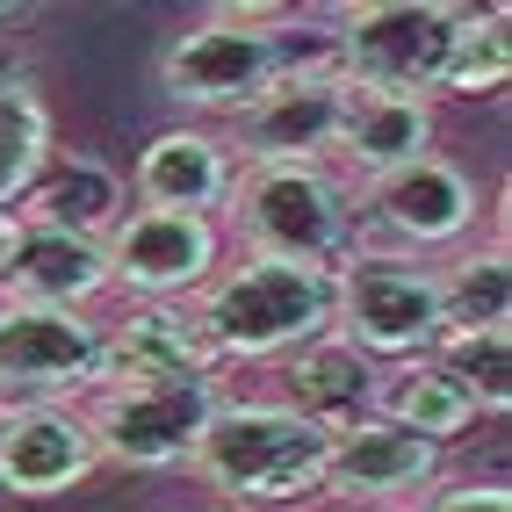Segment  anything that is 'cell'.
I'll use <instances>...</instances> for the list:
<instances>
[{"instance_id": "cell-20", "label": "cell", "mask_w": 512, "mask_h": 512, "mask_svg": "<svg viewBox=\"0 0 512 512\" xmlns=\"http://www.w3.org/2000/svg\"><path fill=\"white\" fill-rule=\"evenodd\" d=\"M375 419H390V426H404V433L433 440V448H448V440H455V433H469L484 412H476V397H469L455 375L426 354V361H397V368H383V390H375Z\"/></svg>"}, {"instance_id": "cell-6", "label": "cell", "mask_w": 512, "mask_h": 512, "mask_svg": "<svg viewBox=\"0 0 512 512\" xmlns=\"http://www.w3.org/2000/svg\"><path fill=\"white\" fill-rule=\"evenodd\" d=\"M476 224H484V188L440 152L354 188V238L361 246H390V253L433 260L448 246H469Z\"/></svg>"}, {"instance_id": "cell-3", "label": "cell", "mask_w": 512, "mask_h": 512, "mask_svg": "<svg viewBox=\"0 0 512 512\" xmlns=\"http://www.w3.org/2000/svg\"><path fill=\"white\" fill-rule=\"evenodd\" d=\"M325 440L303 412H289L282 397H224L210 433L195 448V476L210 491L246 505H296L325 491Z\"/></svg>"}, {"instance_id": "cell-12", "label": "cell", "mask_w": 512, "mask_h": 512, "mask_svg": "<svg viewBox=\"0 0 512 512\" xmlns=\"http://www.w3.org/2000/svg\"><path fill=\"white\" fill-rule=\"evenodd\" d=\"M101 469L80 404H22L0 412V491L8 498H65Z\"/></svg>"}, {"instance_id": "cell-27", "label": "cell", "mask_w": 512, "mask_h": 512, "mask_svg": "<svg viewBox=\"0 0 512 512\" xmlns=\"http://www.w3.org/2000/svg\"><path fill=\"white\" fill-rule=\"evenodd\" d=\"M332 512H375V505H332Z\"/></svg>"}, {"instance_id": "cell-4", "label": "cell", "mask_w": 512, "mask_h": 512, "mask_svg": "<svg viewBox=\"0 0 512 512\" xmlns=\"http://www.w3.org/2000/svg\"><path fill=\"white\" fill-rule=\"evenodd\" d=\"M332 339H347L368 361H426L448 325H440V267L419 253L361 246L332 267Z\"/></svg>"}, {"instance_id": "cell-23", "label": "cell", "mask_w": 512, "mask_h": 512, "mask_svg": "<svg viewBox=\"0 0 512 512\" xmlns=\"http://www.w3.org/2000/svg\"><path fill=\"white\" fill-rule=\"evenodd\" d=\"M505 80H512V37H505V15H498V8H462L448 51H440V73H433V101L498 94Z\"/></svg>"}, {"instance_id": "cell-10", "label": "cell", "mask_w": 512, "mask_h": 512, "mask_svg": "<svg viewBox=\"0 0 512 512\" xmlns=\"http://www.w3.org/2000/svg\"><path fill=\"white\" fill-rule=\"evenodd\" d=\"M109 289L130 303H195V289L224 267L217 217H174V210H123L101 231Z\"/></svg>"}, {"instance_id": "cell-18", "label": "cell", "mask_w": 512, "mask_h": 512, "mask_svg": "<svg viewBox=\"0 0 512 512\" xmlns=\"http://www.w3.org/2000/svg\"><path fill=\"white\" fill-rule=\"evenodd\" d=\"M282 383H289V412H303L318 433H347L361 419H375V390H383V368L368 354H354L347 339H311L303 354L282 361Z\"/></svg>"}, {"instance_id": "cell-11", "label": "cell", "mask_w": 512, "mask_h": 512, "mask_svg": "<svg viewBox=\"0 0 512 512\" xmlns=\"http://www.w3.org/2000/svg\"><path fill=\"white\" fill-rule=\"evenodd\" d=\"M339 123H347V80L332 65H296L231 123L238 166H332Z\"/></svg>"}, {"instance_id": "cell-25", "label": "cell", "mask_w": 512, "mask_h": 512, "mask_svg": "<svg viewBox=\"0 0 512 512\" xmlns=\"http://www.w3.org/2000/svg\"><path fill=\"white\" fill-rule=\"evenodd\" d=\"M419 512H512V491L505 484H440V491H426Z\"/></svg>"}, {"instance_id": "cell-17", "label": "cell", "mask_w": 512, "mask_h": 512, "mask_svg": "<svg viewBox=\"0 0 512 512\" xmlns=\"http://www.w3.org/2000/svg\"><path fill=\"white\" fill-rule=\"evenodd\" d=\"M8 303H37V311H94L109 296V253L101 238L80 231H29L22 224V246L8 260Z\"/></svg>"}, {"instance_id": "cell-9", "label": "cell", "mask_w": 512, "mask_h": 512, "mask_svg": "<svg viewBox=\"0 0 512 512\" xmlns=\"http://www.w3.org/2000/svg\"><path fill=\"white\" fill-rule=\"evenodd\" d=\"M101 383V318L37 311L0 296V412L22 404H80Z\"/></svg>"}, {"instance_id": "cell-5", "label": "cell", "mask_w": 512, "mask_h": 512, "mask_svg": "<svg viewBox=\"0 0 512 512\" xmlns=\"http://www.w3.org/2000/svg\"><path fill=\"white\" fill-rule=\"evenodd\" d=\"M224 217L238 231V253L296 267H339L354 253V188L332 166H238Z\"/></svg>"}, {"instance_id": "cell-21", "label": "cell", "mask_w": 512, "mask_h": 512, "mask_svg": "<svg viewBox=\"0 0 512 512\" xmlns=\"http://www.w3.org/2000/svg\"><path fill=\"white\" fill-rule=\"evenodd\" d=\"M29 231H80V238H101L116 217H123V188L109 166L94 159H73V166H51V174L29 188V202L15 210Z\"/></svg>"}, {"instance_id": "cell-24", "label": "cell", "mask_w": 512, "mask_h": 512, "mask_svg": "<svg viewBox=\"0 0 512 512\" xmlns=\"http://www.w3.org/2000/svg\"><path fill=\"white\" fill-rule=\"evenodd\" d=\"M433 361L476 397V412H505L512 404V332H484V339H440Z\"/></svg>"}, {"instance_id": "cell-16", "label": "cell", "mask_w": 512, "mask_h": 512, "mask_svg": "<svg viewBox=\"0 0 512 512\" xmlns=\"http://www.w3.org/2000/svg\"><path fill=\"white\" fill-rule=\"evenodd\" d=\"M426 152H433V101L347 87V123H339V145H332V174L347 188H368Z\"/></svg>"}, {"instance_id": "cell-14", "label": "cell", "mask_w": 512, "mask_h": 512, "mask_svg": "<svg viewBox=\"0 0 512 512\" xmlns=\"http://www.w3.org/2000/svg\"><path fill=\"white\" fill-rule=\"evenodd\" d=\"M188 375H217L188 303H130L116 325H101L94 390H152V383H188Z\"/></svg>"}, {"instance_id": "cell-22", "label": "cell", "mask_w": 512, "mask_h": 512, "mask_svg": "<svg viewBox=\"0 0 512 512\" xmlns=\"http://www.w3.org/2000/svg\"><path fill=\"white\" fill-rule=\"evenodd\" d=\"M44 174H51V109L29 80L0 73V210H22Z\"/></svg>"}, {"instance_id": "cell-7", "label": "cell", "mask_w": 512, "mask_h": 512, "mask_svg": "<svg viewBox=\"0 0 512 512\" xmlns=\"http://www.w3.org/2000/svg\"><path fill=\"white\" fill-rule=\"evenodd\" d=\"M224 397H231L224 375H188V383H152V390H94L87 404L94 455L138 476L188 469Z\"/></svg>"}, {"instance_id": "cell-15", "label": "cell", "mask_w": 512, "mask_h": 512, "mask_svg": "<svg viewBox=\"0 0 512 512\" xmlns=\"http://www.w3.org/2000/svg\"><path fill=\"white\" fill-rule=\"evenodd\" d=\"M238 181V159L217 130H159V138L138 152L130 166V195H138V210H174V217H217L224 195Z\"/></svg>"}, {"instance_id": "cell-8", "label": "cell", "mask_w": 512, "mask_h": 512, "mask_svg": "<svg viewBox=\"0 0 512 512\" xmlns=\"http://www.w3.org/2000/svg\"><path fill=\"white\" fill-rule=\"evenodd\" d=\"M455 15L462 8H448V0H368V8H339L332 73L347 87L433 101V73H440L448 37H455Z\"/></svg>"}, {"instance_id": "cell-13", "label": "cell", "mask_w": 512, "mask_h": 512, "mask_svg": "<svg viewBox=\"0 0 512 512\" xmlns=\"http://www.w3.org/2000/svg\"><path fill=\"white\" fill-rule=\"evenodd\" d=\"M433 476H440V448L419 440V433H404V426H390V419H361V426L325 440V491L347 498V505L390 512L397 498L433 491Z\"/></svg>"}, {"instance_id": "cell-19", "label": "cell", "mask_w": 512, "mask_h": 512, "mask_svg": "<svg viewBox=\"0 0 512 512\" xmlns=\"http://www.w3.org/2000/svg\"><path fill=\"white\" fill-rule=\"evenodd\" d=\"M440 325H448V339H484V332L512 325V253H505V231L469 238V246H455V260L440 267Z\"/></svg>"}, {"instance_id": "cell-2", "label": "cell", "mask_w": 512, "mask_h": 512, "mask_svg": "<svg viewBox=\"0 0 512 512\" xmlns=\"http://www.w3.org/2000/svg\"><path fill=\"white\" fill-rule=\"evenodd\" d=\"M296 65H332V51H303L289 15L267 8H210L159 51V94L188 116H246Z\"/></svg>"}, {"instance_id": "cell-26", "label": "cell", "mask_w": 512, "mask_h": 512, "mask_svg": "<svg viewBox=\"0 0 512 512\" xmlns=\"http://www.w3.org/2000/svg\"><path fill=\"white\" fill-rule=\"evenodd\" d=\"M15 246H22V217H15V210H0V275H8Z\"/></svg>"}, {"instance_id": "cell-1", "label": "cell", "mask_w": 512, "mask_h": 512, "mask_svg": "<svg viewBox=\"0 0 512 512\" xmlns=\"http://www.w3.org/2000/svg\"><path fill=\"white\" fill-rule=\"evenodd\" d=\"M188 318L202 332V347H210L217 375L231 361H289L332 332V267L238 253L195 289Z\"/></svg>"}, {"instance_id": "cell-28", "label": "cell", "mask_w": 512, "mask_h": 512, "mask_svg": "<svg viewBox=\"0 0 512 512\" xmlns=\"http://www.w3.org/2000/svg\"><path fill=\"white\" fill-rule=\"evenodd\" d=\"M217 512H238V505H217Z\"/></svg>"}]
</instances>
